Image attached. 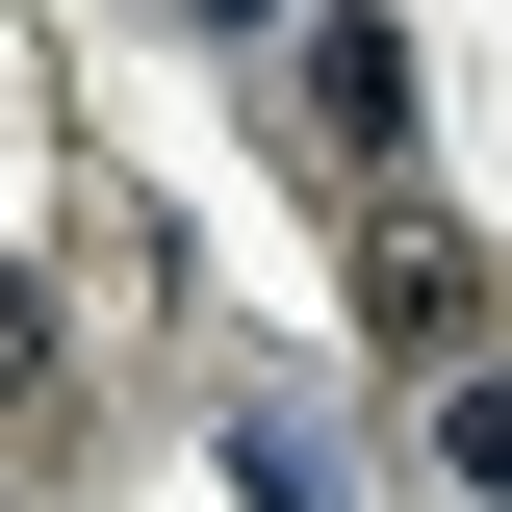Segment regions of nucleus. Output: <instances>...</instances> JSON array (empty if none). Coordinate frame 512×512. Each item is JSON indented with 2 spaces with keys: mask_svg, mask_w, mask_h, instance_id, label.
<instances>
[{
  "mask_svg": "<svg viewBox=\"0 0 512 512\" xmlns=\"http://www.w3.org/2000/svg\"><path fill=\"white\" fill-rule=\"evenodd\" d=\"M359 333H384V359H461V333H487V256H461V205H410V180L359 205Z\"/></svg>",
  "mask_w": 512,
  "mask_h": 512,
  "instance_id": "nucleus-1",
  "label": "nucleus"
},
{
  "mask_svg": "<svg viewBox=\"0 0 512 512\" xmlns=\"http://www.w3.org/2000/svg\"><path fill=\"white\" fill-rule=\"evenodd\" d=\"M308 128H333V154H359V180H410V52H384L359 0H333V26H308Z\"/></svg>",
  "mask_w": 512,
  "mask_h": 512,
  "instance_id": "nucleus-2",
  "label": "nucleus"
},
{
  "mask_svg": "<svg viewBox=\"0 0 512 512\" xmlns=\"http://www.w3.org/2000/svg\"><path fill=\"white\" fill-rule=\"evenodd\" d=\"M436 487L512 512V359H436Z\"/></svg>",
  "mask_w": 512,
  "mask_h": 512,
  "instance_id": "nucleus-3",
  "label": "nucleus"
},
{
  "mask_svg": "<svg viewBox=\"0 0 512 512\" xmlns=\"http://www.w3.org/2000/svg\"><path fill=\"white\" fill-rule=\"evenodd\" d=\"M26 359H52V333H26V282H0V410H26Z\"/></svg>",
  "mask_w": 512,
  "mask_h": 512,
  "instance_id": "nucleus-4",
  "label": "nucleus"
}]
</instances>
